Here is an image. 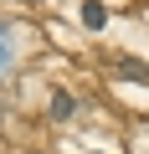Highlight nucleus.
I'll use <instances>...</instances> for the list:
<instances>
[{"instance_id":"1","label":"nucleus","mask_w":149,"mask_h":154,"mask_svg":"<svg viewBox=\"0 0 149 154\" xmlns=\"http://www.w3.org/2000/svg\"><path fill=\"white\" fill-rule=\"evenodd\" d=\"M82 26H93V31H103V26H108V11L98 5V0H88V5H82Z\"/></svg>"},{"instance_id":"2","label":"nucleus","mask_w":149,"mask_h":154,"mask_svg":"<svg viewBox=\"0 0 149 154\" xmlns=\"http://www.w3.org/2000/svg\"><path fill=\"white\" fill-rule=\"evenodd\" d=\"M5 36H11V26H0V77L11 72V46H5Z\"/></svg>"},{"instance_id":"3","label":"nucleus","mask_w":149,"mask_h":154,"mask_svg":"<svg viewBox=\"0 0 149 154\" xmlns=\"http://www.w3.org/2000/svg\"><path fill=\"white\" fill-rule=\"evenodd\" d=\"M123 77H139V82H149V67H144V62H123Z\"/></svg>"},{"instance_id":"4","label":"nucleus","mask_w":149,"mask_h":154,"mask_svg":"<svg viewBox=\"0 0 149 154\" xmlns=\"http://www.w3.org/2000/svg\"><path fill=\"white\" fill-rule=\"evenodd\" d=\"M51 113H57V118H67V113H72V98H67V93H57V98H51Z\"/></svg>"}]
</instances>
